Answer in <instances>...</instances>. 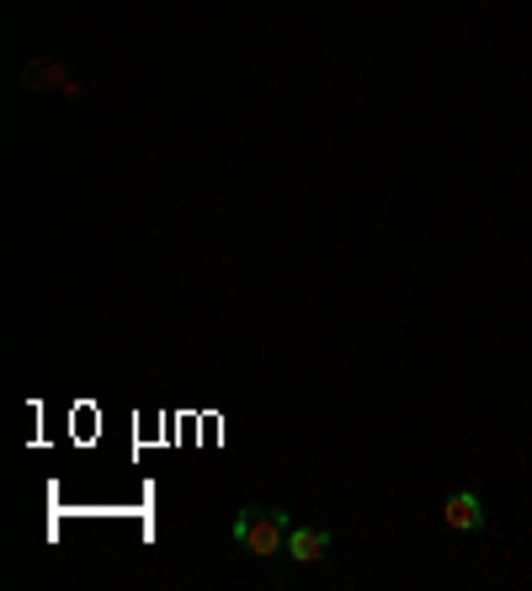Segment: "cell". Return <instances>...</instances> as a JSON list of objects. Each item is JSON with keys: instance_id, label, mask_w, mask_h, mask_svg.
<instances>
[{"instance_id": "cell-1", "label": "cell", "mask_w": 532, "mask_h": 591, "mask_svg": "<svg viewBox=\"0 0 532 591\" xmlns=\"http://www.w3.org/2000/svg\"><path fill=\"white\" fill-rule=\"evenodd\" d=\"M288 518L283 512H272V506H245L235 528H229V539L240 543L245 554H256V560H277L283 549H288Z\"/></svg>"}, {"instance_id": "cell-2", "label": "cell", "mask_w": 532, "mask_h": 591, "mask_svg": "<svg viewBox=\"0 0 532 591\" xmlns=\"http://www.w3.org/2000/svg\"><path fill=\"white\" fill-rule=\"evenodd\" d=\"M442 522L453 528V533H480L484 528V506L474 491H453L447 495V506H442Z\"/></svg>"}, {"instance_id": "cell-3", "label": "cell", "mask_w": 532, "mask_h": 591, "mask_svg": "<svg viewBox=\"0 0 532 591\" xmlns=\"http://www.w3.org/2000/svg\"><path fill=\"white\" fill-rule=\"evenodd\" d=\"M331 554V533L325 528H293L288 533V560L293 565H319Z\"/></svg>"}]
</instances>
